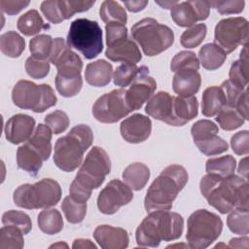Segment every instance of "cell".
I'll return each instance as SVG.
<instances>
[{
    "label": "cell",
    "mask_w": 249,
    "mask_h": 249,
    "mask_svg": "<svg viewBox=\"0 0 249 249\" xmlns=\"http://www.w3.org/2000/svg\"><path fill=\"white\" fill-rule=\"evenodd\" d=\"M26 73L33 79H43L50 71V63L48 60L38 59L33 56H29L25 61Z\"/></svg>",
    "instance_id": "50"
},
{
    "label": "cell",
    "mask_w": 249,
    "mask_h": 249,
    "mask_svg": "<svg viewBox=\"0 0 249 249\" xmlns=\"http://www.w3.org/2000/svg\"><path fill=\"white\" fill-rule=\"evenodd\" d=\"M95 1L86 0H58V8L62 19H68L76 13H81L89 10Z\"/></svg>",
    "instance_id": "45"
},
{
    "label": "cell",
    "mask_w": 249,
    "mask_h": 249,
    "mask_svg": "<svg viewBox=\"0 0 249 249\" xmlns=\"http://www.w3.org/2000/svg\"><path fill=\"white\" fill-rule=\"evenodd\" d=\"M230 81L236 87L244 89L248 84V53L247 44L240 52V58L232 62L230 69Z\"/></svg>",
    "instance_id": "31"
},
{
    "label": "cell",
    "mask_w": 249,
    "mask_h": 249,
    "mask_svg": "<svg viewBox=\"0 0 249 249\" xmlns=\"http://www.w3.org/2000/svg\"><path fill=\"white\" fill-rule=\"evenodd\" d=\"M52 129L47 124H39L27 140V143L40 154L44 160H47L52 153Z\"/></svg>",
    "instance_id": "29"
},
{
    "label": "cell",
    "mask_w": 249,
    "mask_h": 249,
    "mask_svg": "<svg viewBox=\"0 0 249 249\" xmlns=\"http://www.w3.org/2000/svg\"><path fill=\"white\" fill-rule=\"evenodd\" d=\"M156 3L157 4H159V5H160L161 7H163L164 9H171L176 3H177V1H173V2H171V1H166V2H160V1H156Z\"/></svg>",
    "instance_id": "60"
},
{
    "label": "cell",
    "mask_w": 249,
    "mask_h": 249,
    "mask_svg": "<svg viewBox=\"0 0 249 249\" xmlns=\"http://www.w3.org/2000/svg\"><path fill=\"white\" fill-rule=\"evenodd\" d=\"M187 170L179 164L166 166L149 187L144 205L147 212L169 210L177 195L188 182Z\"/></svg>",
    "instance_id": "5"
},
{
    "label": "cell",
    "mask_w": 249,
    "mask_h": 249,
    "mask_svg": "<svg viewBox=\"0 0 249 249\" xmlns=\"http://www.w3.org/2000/svg\"><path fill=\"white\" fill-rule=\"evenodd\" d=\"M247 160H248V158L245 157L244 159H242L239 162V165H238V173L243 176L244 179L247 180V174H248V163H247Z\"/></svg>",
    "instance_id": "59"
},
{
    "label": "cell",
    "mask_w": 249,
    "mask_h": 249,
    "mask_svg": "<svg viewBox=\"0 0 249 249\" xmlns=\"http://www.w3.org/2000/svg\"><path fill=\"white\" fill-rule=\"evenodd\" d=\"M29 5V1H15V0H1V11L8 15H16L22 9Z\"/></svg>",
    "instance_id": "55"
},
{
    "label": "cell",
    "mask_w": 249,
    "mask_h": 249,
    "mask_svg": "<svg viewBox=\"0 0 249 249\" xmlns=\"http://www.w3.org/2000/svg\"><path fill=\"white\" fill-rule=\"evenodd\" d=\"M44 160L40 154L27 142L18 148L17 163L18 168L26 171L31 176H36L42 167Z\"/></svg>",
    "instance_id": "26"
},
{
    "label": "cell",
    "mask_w": 249,
    "mask_h": 249,
    "mask_svg": "<svg viewBox=\"0 0 249 249\" xmlns=\"http://www.w3.org/2000/svg\"><path fill=\"white\" fill-rule=\"evenodd\" d=\"M218 132L219 128L217 124L209 120H199L191 127V133L194 138V142L203 140L210 137L211 135L217 134Z\"/></svg>",
    "instance_id": "48"
},
{
    "label": "cell",
    "mask_w": 249,
    "mask_h": 249,
    "mask_svg": "<svg viewBox=\"0 0 249 249\" xmlns=\"http://www.w3.org/2000/svg\"><path fill=\"white\" fill-rule=\"evenodd\" d=\"M61 209L65 215L66 220L71 224L81 223L87 213V202L82 203L74 200L70 196H65L62 203Z\"/></svg>",
    "instance_id": "40"
},
{
    "label": "cell",
    "mask_w": 249,
    "mask_h": 249,
    "mask_svg": "<svg viewBox=\"0 0 249 249\" xmlns=\"http://www.w3.org/2000/svg\"><path fill=\"white\" fill-rule=\"evenodd\" d=\"M93 141L91 128L87 124H78L65 135L58 138L54 145L53 161L65 172L74 171L83 160L84 153Z\"/></svg>",
    "instance_id": "6"
},
{
    "label": "cell",
    "mask_w": 249,
    "mask_h": 249,
    "mask_svg": "<svg viewBox=\"0 0 249 249\" xmlns=\"http://www.w3.org/2000/svg\"><path fill=\"white\" fill-rule=\"evenodd\" d=\"M93 237L103 249H124L128 246V234L123 228L101 225L95 228Z\"/></svg>",
    "instance_id": "19"
},
{
    "label": "cell",
    "mask_w": 249,
    "mask_h": 249,
    "mask_svg": "<svg viewBox=\"0 0 249 249\" xmlns=\"http://www.w3.org/2000/svg\"><path fill=\"white\" fill-rule=\"evenodd\" d=\"M249 238L247 236L240 238H232L230 240V247L232 248H248Z\"/></svg>",
    "instance_id": "57"
},
{
    "label": "cell",
    "mask_w": 249,
    "mask_h": 249,
    "mask_svg": "<svg viewBox=\"0 0 249 249\" xmlns=\"http://www.w3.org/2000/svg\"><path fill=\"white\" fill-rule=\"evenodd\" d=\"M61 198L59 184L51 178H44L35 184L18 186L13 195L16 205L25 209L49 208L56 205Z\"/></svg>",
    "instance_id": "7"
},
{
    "label": "cell",
    "mask_w": 249,
    "mask_h": 249,
    "mask_svg": "<svg viewBox=\"0 0 249 249\" xmlns=\"http://www.w3.org/2000/svg\"><path fill=\"white\" fill-rule=\"evenodd\" d=\"M227 225L231 231L240 235H247L249 232L248 208H234L227 218Z\"/></svg>",
    "instance_id": "37"
},
{
    "label": "cell",
    "mask_w": 249,
    "mask_h": 249,
    "mask_svg": "<svg viewBox=\"0 0 249 249\" xmlns=\"http://www.w3.org/2000/svg\"><path fill=\"white\" fill-rule=\"evenodd\" d=\"M18 29L25 36H32L39 33L42 29H47V25L37 10H29L19 17L17 23Z\"/></svg>",
    "instance_id": "32"
},
{
    "label": "cell",
    "mask_w": 249,
    "mask_h": 249,
    "mask_svg": "<svg viewBox=\"0 0 249 249\" xmlns=\"http://www.w3.org/2000/svg\"><path fill=\"white\" fill-rule=\"evenodd\" d=\"M223 89L227 104L230 107L234 108L241 116L248 120V89L247 88L242 89L236 86H234L230 80L223 82L221 85Z\"/></svg>",
    "instance_id": "24"
},
{
    "label": "cell",
    "mask_w": 249,
    "mask_h": 249,
    "mask_svg": "<svg viewBox=\"0 0 249 249\" xmlns=\"http://www.w3.org/2000/svg\"><path fill=\"white\" fill-rule=\"evenodd\" d=\"M67 45L79 51L87 59L96 57L103 50L101 27L94 20L75 19L70 24Z\"/></svg>",
    "instance_id": "10"
},
{
    "label": "cell",
    "mask_w": 249,
    "mask_h": 249,
    "mask_svg": "<svg viewBox=\"0 0 249 249\" xmlns=\"http://www.w3.org/2000/svg\"><path fill=\"white\" fill-rule=\"evenodd\" d=\"M24 48V39L16 31H8L0 36V50L9 57H18Z\"/></svg>",
    "instance_id": "34"
},
{
    "label": "cell",
    "mask_w": 249,
    "mask_h": 249,
    "mask_svg": "<svg viewBox=\"0 0 249 249\" xmlns=\"http://www.w3.org/2000/svg\"><path fill=\"white\" fill-rule=\"evenodd\" d=\"M131 36L147 56L158 55L174 42L173 31L155 18H145L131 27Z\"/></svg>",
    "instance_id": "8"
},
{
    "label": "cell",
    "mask_w": 249,
    "mask_h": 249,
    "mask_svg": "<svg viewBox=\"0 0 249 249\" xmlns=\"http://www.w3.org/2000/svg\"><path fill=\"white\" fill-rule=\"evenodd\" d=\"M152 130V122L142 114H133L124 119L120 125L122 137L128 143H141L148 139Z\"/></svg>",
    "instance_id": "17"
},
{
    "label": "cell",
    "mask_w": 249,
    "mask_h": 249,
    "mask_svg": "<svg viewBox=\"0 0 249 249\" xmlns=\"http://www.w3.org/2000/svg\"><path fill=\"white\" fill-rule=\"evenodd\" d=\"M72 247L74 249L76 248H96V245L93 244L89 239H83V238H78L75 239L73 242Z\"/></svg>",
    "instance_id": "58"
},
{
    "label": "cell",
    "mask_w": 249,
    "mask_h": 249,
    "mask_svg": "<svg viewBox=\"0 0 249 249\" xmlns=\"http://www.w3.org/2000/svg\"><path fill=\"white\" fill-rule=\"evenodd\" d=\"M49 59L57 69L55 77L57 91L64 97H72L78 94L83 86L81 76L83 61L63 38L53 39Z\"/></svg>",
    "instance_id": "2"
},
{
    "label": "cell",
    "mask_w": 249,
    "mask_h": 249,
    "mask_svg": "<svg viewBox=\"0 0 249 249\" xmlns=\"http://www.w3.org/2000/svg\"><path fill=\"white\" fill-rule=\"evenodd\" d=\"M124 4L129 12L135 13L143 10L148 4V1H124Z\"/></svg>",
    "instance_id": "56"
},
{
    "label": "cell",
    "mask_w": 249,
    "mask_h": 249,
    "mask_svg": "<svg viewBox=\"0 0 249 249\" xmlns=\"http://www.w3.org/2000/svg\"><path fill=\"white\" fill-rule=\"evenodd\" d=\"M227 104L226 95L221 87L205 89L201 98V113L205 117L216 116Z\"/></svg>",
    "instance_id": "27"
},
{
    "label": "cell",
    "mask_w": 249,
    "mask_h": 249,
    "mask_svg": "<svg viewBox=\"0 0 249 249\" xmlns=\"http://www.w3.org/2000/svg\"><path fill=\"white\" fill-rule=\"evenodd\" d=\"M110 170L111 160L106 151L98 146L92 147L70 185V196L78 202L86 203L91 191L101 186Z\"/></svg>",
    "instance_id": "3"
},
{
    "label": "cell",
    "mask_w": 249,
    "mask_h": 249,
    "mask_svg": "<svg viewBox=\"0 0 249 249\" xmlns=\"http://www.w3.org/2000/svg\"><path fill=\"white\" fill-rule=\"evenodd\" d=\"M186 239L189 247L204 249L210 246L221 234L222 219L206 209H198L192 213L187 222Z\"/></svg>",
    "instance_id": "9"
},
{
    "label": "cell",
    "mask_w": 249,
    "mask_h": 249,
    "mask_svg": "<svg viewBox=\"0 0 249 249\" xmlns=\"http://www.w3.org/2000/svg\"><path fill=\"white\" fill-rule=\"evenodd\" d=\"M45 123L54 134H59L66 130L69 125L67 114L61 110H55L45 117Z\"/></svg>",
    "instance_id": "49"
},
{
    "label": "cell",
    "mask_w": 249,
    "mask_h": 249,
    "mask_svg": "<svg viewBox=\"0 0 249 249\" xmlns=\"http://www.w3.org/2000/svg\"><path fill=\"white\" fill-rule=\"evenodd\" d=\"M150 178V169L142 162H134L127 165L123 172L125 184L134 191L142 190Z\"/></svg>",
    "instance_id": "28"
},
{
    "label": "cell",
    "mask_w": 249,
    "mask_h": 249,
    "mask_svg": "<svg viewBox=\"0 0 249 249\" xmlns=\"http://www.w3.org/2000/svg\"><path fill=\"white\" fill-rule=\"evenodd\" d=\"M139 71V67L132 63H123L118 66L113 75V81L116 86L125 88L131 84Z\"/></svg>",
    "instance_id": "46"
},
{
    "label": "cell",
    "mask_w": 249,
    "mask_h": 249,
    "mask_svg": "<svg viewBox=\"0 0 249 249\" xmlns=\"http://www.w3.org/2000/svg\"><path fill=\"white\" fill-rule=\"evenodd\" d=\"M200 192L209 205L226 214L234 208H248V181L236 175L220 177L207 173L200 180Z\"/></svg>",
    "instance_id": "1"
},
{
    "label": "cell",
    "mask_w": 249,
    "mask_h": 249,
    "mask_svg": "<svg viewBox=\"0 0 249 249\" xmlns=\"http://www.w3.org/2000/svg\"><path fill=\"white\" fill-rule=\"evenodd\" d=\"M210 5L217 9V11L221 15H229V14H238L241 13L244 9L245 2L240 0L234 1H212Z\"/></svg>",
    "instance_id": "52"
},
{
    "label": "cell",
    "mask_w": 249,
    "mask_h": 249,
    "mask_svg": "<svg viewBox=\"0 0 249 249\" xmlns=\"http://www.w3.org/2000/svg\"><path fill=\"white\" fill-rule=\"evenodd\" d=\"M133 198L131 189L119 179L111 180L99 193L97 207L106 215L116 213L122 206L128 204Z\"/></svg>",
    "instance_id": "14"
},
{
    "label": "cell",
    "mask_w": 249,
    "mask_h": 249,
    "mask_svg": "<svg viewBox=\"0 0 249 249\" xmlns=\"http://www.w3.org/2000/svg\"><path fill=\"white\" fill-rule=\"evenodd\" d=\"M35 120L25 114L12 116L5 124V136L13 144H19L27 141L33 134Z\"/></svg>",
    "instance_id": "18"
},
{
    "label": "cell",
    "mask_w": 249,
    "mask_h": 249,
    "mask_svg": "<svg viewBox=\"0 0 249 249\" xmlns=\"http://www.w3.org/2000/svg\"><path fill=\"white\" fill-rule=\"evenodd\" d=\"M198 113V102L196 97L174 96L172 105V115L169 125L182 126L195 119Z\"/></svg>",
    "instance_id": "21"
},
{
    "label": "cell",
    "mask_w": 249,
    "mask_h": 249,
    "mask_svg": "<svg viewBox=\"0 0 249 249\" xmlns=\"http://www.w3.org/2000/svg\"><path fill=\"white\" fill-rule=\"evenodd\" d=\"M184 219L168 210L151 211L135 231L136 242L141 247H158L161 241L178 239L183 232Z\"/></svg>",
    "instance_id": "4"
},
{
    "label": "cell",
    "mask_w": 249,
    "mask_h": 249,
    "mask_svg": "<svg viewBox=\"0 0 249 249\" xmlns=\"http://www.w3.org/2000/svg\"><path fill=\"white\" fill-rule=\"evenodd\" d=\"M157 88L155 79L149 75V69L146 66H140L136 77L125 91V100L130 111L138 110L150 99Z\"/></svg>",
    "instance_id": "15"
},
{
    "label": "cell",
    "mask_w": 249,
    "mask_h": 249,
    "mask_svg": "<svg viewBox=\"0 0 249 249\" xmlns=\"http://www.w3.org/2000/svg\"><path fill=\"white\" fill-rule=\"evenodd\" d=\"M195 144L196 145L198 150L205 156L222 154L228 150V143L217 134L211 135L210 137L200 141H196Z\"/></svg>",
    "instance_id": "44"
},
{
    "label": "cell",
    "mask_w": 249,
    "mask_h": 249,
    "mask_svg": "<svg viewBox=\"0 0 249 249\" xmlns=\"http://www.w3.org/2000/svg\"><path fill=\"white\" fill-rule=\"evenodd\" d=\"M125 89H114L101 95L92 106V115L100 123L113 124L131 111L125 100Z\"/></svg>",
    "instance_id": "13"
},
{
    "label": "cell",
    "mask_w": 249,
    "mask_h": 249,
    "mask_svg": "<svg viewBox=\"0 0 249 249\" xmlns=\"http://www.w3.org/2000/svg\"><path fill=\"white\" fill-rule=\"evenodd\" d=\"M249 132L242 130L236 132L231 138V146L236 155H248L249 153Z\"/></svg>",
    "instance_id": "53"
},
{
    "label": "cell",
    "mask_w": 249,
    "mask_h": 249,
    "mask_svg": "<svg viewBox=\"0 0 249 249\" xmlns=\"http://www.w3.org/2000/svg\"><path fill=\"white\" fill-rule=\"evenodd\" d=\"M39 229L47 234H55L63 229V219L56 209H45L41 211L37 219Z\"/></svg>",
    "instance_id": "33"
},
{
    "label": "cell",
    "mask_w": 249,
    "mask_h": 249,
    "mask_svg": "<svg viewBox=\"0 0 249 249\" xmlns=\"http://www.w3.org/2000/svg\"><path fill=\"white\" fill-rule=\"evenodd\" d=\"M41 11L45 18L52 23H59L63 21L58 8V0L43 1L41 4Z\"/></svg>",
    "instance_id": "54"
},
{
    "label": "cell",
    "mask_w": 249,
    "mask_h": 249,
    "mask_svg": "<svg viewBox=\"0 0 249 249\" xmlns=\"http://www.w3.org/2000/svg\"><path fill=\"white\" fill-rule=\"evenodd\" d=\"M200 84V74L193 68L177 70L172 80L173 90L181 97L194 96L198 91Z\"/></svg>",
    "instance_id": "20"
},
{
    "label": "cell",
    "mask_w": 249,
    "mask_h": 249,
    "mask_svg": "<svg viewBox=\"0 0 249 249\" xmlns=\"http://www.w3.org/2000/svg\"><path fill=\"white\" fill-rule=\"evenodd\" d=\"M248 33V21L245 18H227L216 24L214 41L228 54L238 46H245L247 44Z\"/></svg>",
    "instance_id": "12"
},
{
    "label": "cell",
    "mask_w": 249,
    "mask_h": 249,
    "mask_svg": "<svg viewBox=\"0 0 249 249\" xmlns=\"http://www.w3.org/2000/svg\"><path fill=\"white\" fill-rule=\"evenodd\" d=\"M53 40L50 35L40 34L30 40L29 50L33 57L47 60L50 57Z\"/></svg>",
    "instance_id": "42"
},
{
    "label": "cell",
    "mask_w": 249,
    "mask_h": 249,
    "mask_svg": "<svg viewBox=\"0 0 249 249\" xmlns=\"http://www.w3.org/2000/svg\"><path fill=\"white\" fill-rule=\"evenodd\" d=\"M105 30L107 47L127 38V28L125 27V24L119 22H109L106 23Z\"/></svg>",
    "instance_id": "51"
},
{
    "label": "cell",
    "mask_w": 249,
    "mask_h": 249,
    "mask_svg": "<svg viewBox=\"0 0 249 249\" xmlns=\"http://www.w3.org/2000/svg\"><path fill=\"white\" fill-rule=\"evenodd\" d=\"M207 27L204 23H198L185 30L180 38L181 45L186 49H193L201 44L206 36Z\"/></svg>",
    "instance_id": "41"
},
{
    "label": "cell",
    "mask_w": 249,
    "mask_h": 249,
    "mask_svg": "<svg viewBox=\"0 0 249 249\" xmlns=\"http://www.w3.org/2000/svg\"><path fill=\"white\" fill-rule=\"evenodd\" d=\"M53 247H68V245L66 243H62V242H59V243H55V244H53L50 246V248H53Z\"/></svg>",
    "instance_id": "61"
},
{
    "label": "cell",
    "mask_w": 249,
    "mask_h": 249,
    "mask_svg": "<svg viewBox=\"0 0 249 249\" xmlns=\"http://www.w3.org/2000/svg\"><path fill=\"white\" fill-rule=\"evenodd\" d=\"M216 121L224 130H233L240 127L246 121L234 108L225 105L217 114Z\"/></svg>",
    "instance_id": "39"
},
{
    "label": "cell",
    "mask_w": 249,
    "mask_h": 249,
    "mask_svg": "<svg viewBox=\"0 0 249 249\" xmlns=\"http://www.w3.org/2000/svg\"><path fill=\"white\" fill-rule=\"evenodd\" d=\"M208 1H185L177 2L171 9L170 15L173 21L181 27H190L196 22L204 20L210 13Z\"/></svg>",
    "instance_id": "16"
},
{
    "label": "cell",
    "mask_w": 249,
    "mask_h": 249,
    "mask_svg": "<svg viewBox=\"0 0 249 249\" xmlns=\"http://www.w3.org/2000/svg\"><path fill=\"white\" fill-rule=\"evenodd\" d=\"M171 71L176 72L180 69L186 68H193L198 70L199 68V61L195 53L189 51H183L178 53L171 60L170 63Z\"/></svg>",
    "instance_id": "47"
},
{
    "label": "cell",
    "mask_w": 249,
    "mask_h": 249,
    "mask_svg": "<svg viewBox=\"0 0 249 249\" xmlns=\"http://www.w3.org/2000/svg\"><path fill=\"white\" fill-rule=\"evenodd\" d=\"M12 99L16 106L42 113L56 104L57 98L51 86L36 85L27 80H19L12 90Z\"/></svg>",
    "instance_id": "11"
},
{
    "label": "cell",
    "mask_w": 249,
    "mask_h": 249,
    "mask_svg": "<svg viewBox=\"0 0 249 249\" xmlns=\"http://www.w3.org/2000/svg\"><path fill=\"white\" fill-rule=\"evenodd\" d=\"M235 166V159L231 155H227L207 160L205 168L207 173L216 174L220 177H229L233 175Z\"/></svg>",
    "instance_id": "35"
},
{
    "label": "cell",
    "mask_w": 249,
    "mask_h": 249,
    "mask_svg": "<svg viewBox=\"0 0 249 249\" xmlns=\"http://www.w3.org/2000/svg\"><path fill=\"white\" fill-rule=\"evenodd\" d=\"M173 95L166 91H159L147 103L145 112L156 120L169 124L172 115Z\"/></svg>",
    "instance_id": "23"
},
{
    "label": "cell",
    "mask_w": 249,
    "mask_h": 249,
    "mask_svg": "<svg viewBox=\"0 0 249 249\" xmlns=\"http://www.w3.org/2000/svg\"><path fill=\"white\" fill-rule=\"evenodd\" d=\"M2 223L4 226H14L18 228L23 234L28 233L32 228L30 217L26 213L18 210H9L5 212L2 216Z\"/></svg>",
    "instance_id": "43"
},
{
    "label": "cell",
    "mask_w": 249,
    "mask_h": 249,
    "mask_svg": "<svg viewBox=\"0 0 249 249\" xmlns=\"http://www.w3.org/2000/svg\"><path fill=\"white\" fill-rule=\"evenodd\" d=\"M198 58L203 68L207 70H216L224 64L227 58V53L215 43H208L200 48Z\"/></svg>",
    "instance_id": "30"
},
{
    "label": "cell",
    "mask_w": 249,
    "mask_h": 249,
    "mask_svg": "<svg viewBox=\"0 0 249 249\" xmlns=\"http://www.w3.org/2000/svg\"><path fill=\"white\" fill-rule=\"evenodd\" d=\"M112 64L104 59H98L87 65L85 70V78L88 84L93 87L107 86L112 78Z\"/></svg>",
    "instance_id": "25"
},
{
    "label": "cell",
    "mask_w": 249,
    "mask_h": 249,
    "mask_svg": "<svg viewBox=\"0 0 249 249\" xmlns=\"http://www.w3.org/2000/svg\"><path fill=\"white\" fill-rule=\"evenodd\" d=\"M24 246L23 232L17 227L4 226L0 230V249H21Z\"/></svg>",
    "instance_id": "38"
},
{
    "label": "cell",
    "mask_w": 249,
    "mask_h": 249,
    "mask_svg": "<svg viewBox=\"0 0 249 249\" xmlns=\"http://www.w3.org/2000/svg\"><path fill=\"white\" fill-rule=\"evenodd\" d=\"M99 16L105 23L119 22L125 24L127 20L124 8H123L120 3L113 0H106L102 2L99 9Z\"/></svg>",
    "instance_id": "36"
},
{
    "label": "cell",
    "mask_w": 249,
    "mask_h": 249,
    "mask_svg": "<svg viewBox=\"0 0 249 249\" xmlns=\"http://www.w3.org/2000/svg\"><path fill=\"white\" fill-rule=\"evenodd\" d=\"M105 55L112 61H121L124 63L132 64H136L142 59V54L139 48L132 40L128 39V37L108 46Z\"/></svg>",
    "instance_id": "22"
}]
</instances>
